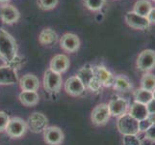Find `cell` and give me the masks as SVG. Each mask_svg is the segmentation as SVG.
Instances as JSON below:
<instances>
[{
	"label": "cell",
	"instance_id": "obj_18",
	"mask_svg": "<svg viewBox=\"0 0 155 145\" xmlns=\"http://www.w3.org/2000/svg\"><path fill=\"white\" fill-rule=\"evenodd\" d=\"M39 42L45 47H53L58 42V35L53 29L45 28L41 31L39 35Z\"/></svg>",
	"mask_w": 155,
	"mask_h": 145
},
{
	"label": "cell",
	"instance_id": "obj_16",
	"mask_svg": "<svg viewBox=\"0 0 155 145\" xmlns=\"http://www.w3.org/2000/svg\"><path fill=\"white\" fill-rule=\"evenodd\" d=\"M69 59L65 54H57L51 59L49 69L58 74H63L69 68Z\"/></svg>",
	"mask_w": 155,
	"mask_h": 145
},
{
	"label": "cell",
	"instance_id": "obj_17",
	"mask_svg": "<svg viewBox=\"0 0 155 145\" xmlns=\"http://www.w3.org/2000/svg\"><path fill=\"white\" fill-rule=\"evenodd\" d=\"M19 85L22 91H37L40 87V80L34 74H27L20 78Z\"/></svg>",
	"mask_w": 155,
	"mask_h": 145
},
{
	"label": "cell",
	"instance_id": "obj_25",
	"mask_svg": "<svg viewBox=\"0 0 155 145\" xmlns=\"http://www.w3.org/2000/svg\"><path fill=\"white\" fill-rule=\"evenodd\" d=\"M141 88L153 92L155 89V76L153 74L145 73L141 78Z\"/></svg>",
	"mask_w": 155,
	"mask_h": 145
},
{
	"label": "cell",
	"instance_id": "obj_5",
	"mask_svg": "<svg viewBox=\"0 0 155 145\" xmlns=\"http://www.w3.org/2000/svg\"><path fill=\"white\" fill-rule=\"evenodd\" d=\"M124 20L129 27L136 30H146L150 26V22L147 17H143L133 11H128L124 16Z\"/></svg>",
	"mask_w": 155,
	"mask_h": 145
},
{
	"label": "cell",
	"instance_id": "obj_38",
	"mask_svg": "<svg viewBox=\"0 0 155 145\" xmlns=\"http://www.w3.org/2000/svg\"><path fill=\"white\" fill-rule=\"evenodd\" d=\"M152 1H154V2H155V0H152Z\"/></svg>",
	"mask_w": 155,
	"mask_h": 145
},
{
	"label": "cell",
	"instance_id": "obj_31",
	"mask_svg": "<svg viewBox=\"0 0 155 145\" xmlns=\"http://www.w3.org/2000/svg\"><path fill=\"white\" fill-rule=\"evenodd\" d=\"M9 120H10V118L6 112L0 111V133L6 130Z\"/></svg>",
	"mask_w": 155,
	"mask_h": 145
},
{
	"label": "cell",
	"instance_id": "obj_13",
	"mask_svg": "<svg viewBox=\"0 0 155 145\" xmlns=\"http://www.w3.org/2000/svg\"><path fill=\"white\" fill-rule=\"evenodd\" d=\"M94 72L95 78L101 82L102 86H104V87L113 86L115 76L106 67H104L102 65L95 66L94 68Z\"/></svg>",
	"mask_w": 155,
	"mask_h": 145
},
{
	"label": "cell",
	"instance_id": "obj_9",
	"mask_svg": "<svg viewBox=\"0 0 155 145\" xmlns=\"http://www.w3.org/2000/svg\"><path fill=\"white\" fill-rule=\"evenodd\" d=\"M108 107L110 110L111 116L120 117L124 114H126L129 109V104H128L127 100L121 97H115L112 99L109 104Z\"/></svg>",
	"mask_w": 155,
	"mask_h": 145
},
{
	"label": "cell",
	"instance_id": "obj_15",
	"mask_svg": "<svg viewBox=\"0 0 155 145\" xmlns=\"http://www.w3.org/2000/svg\"><path fill=\"white\" fill-rule=\"evenodd\" d=\"M18 77L15 69L9 65L0 67V84H15L18 83Z\"/></svg>",
	"mask_w": 155,
	"mask_h": 145
},
{
	"label": "cell",
	"instance_id": "obj_6",
	"mask_svg": "<svg viewBox=\"0 0 155 145\" xmlns=\"http://www.w3.org/2000/svg\"><path fill=\"white\" fill-rule=\"evenodd\" d=\"M26 130H27L26 122L19 117H14L9 120L5 131L11 137L18 138L24 135L26 133Z\"/></svg>",
	"mask_w": 155,
	"mask_h": 145
},
{
	"label": "cell",
	"instance_id": "obj_21",
	"mask_svg": "<svg viewBox=\"0 0 155 145\" xmlns=\"http://www.w3.org/2000/svg\"><path fill=\"white\" fill-rule=\"evenodd\" d=\"M113 87L115 90L120 91V92H127L132 89V83L130 79L124 74H119L115 77Z\"/></svg>",
	"mask_w": 155,
	"mask_h": 145
},
{
	"label": "cell",
	"instance_id": "obj_35",
	"mask_svg": "<svg viewBox=\"0 0 155 145\" xmlns=\"http://www.w3.org/2000/svg\"><path fill=\"white\" fill-rule=\"evenodd\" d=\"M147 117H148V119L152 122V124H155V114H149Z\"/></svg>",
	"mask_w": 155,
	"mask_h": 145
},
{
	"label": "cell",
	"instance_id": "obj_12",
	"mask_svg": "<svg viewBox=\"0 0 155 145\" xmlns=\"http://www.w3.org/2000/svg\"><path fill=\"white\" fill-rule=\"evenodd\" d=\"M45 141L49 145H60L64 141V133L58 127H47L44 131Z\"/></svg>",
	"mask_w": 155,
	"mask_h": 145
},
{
	"label": "cell",
	"instance_id": "obj_1",
	"mask_svg": "<svg viewBox=\"0 0 155 145\" xmlns=\"http://www.w3.org/2000/svg\"><path fill=\"white\" fill-rule=\"evenodd\" d=\"M17 56V42L6 30L0 28V58L6 64H9Z\"/></svg>",
	"mask_w": 155,
	"mask_h": 145
},
{
	"label": "cell",
	"instance_id": "obj_32",
	"mask_svg": "<svg viewBox=\"0 0 155 145\" xmlns=\"http://www.w3.org/2000/svg\"><path fill=\"white\" fill-rule=\"evenodd\" d=\"M143 136H145V137L147 139V140L155 142V124H152L151 127L143 133Z\"/></svg>",
	"mask_w": 155,
	"mask_h": 145
},
{
	"label": "cell",
	"instance_id": "obj_23",
	"mask_svg": "<svg viewBox=\"0 0 155 145\" xmlns=\"http://www.w3.org/2000/svg\"><path fill=\"white\" fill-rule=\"evenodd\" d=\"M151 8L152 5L148 0H138L133 6V12L143 17H147Z\"/></svg>",
	"mask_w": 155,
	"mask_h": 145
},
{
	"label": "cell",
	"instance_id": "obj_4",
	"mask_svg": "<svg viewBox=\"0 0 155 145\" xmlns=\"http://www.w3.org/2000/svg\"><path fill=\"white\" fill-rule=\"evenodd\" d=\"M63 78L61 74H58L52 70L48 69L45 73L44 77V87L46 91L51 93L58 92L61 89Z\"/></svg>",
	"mask_w": 155,
	"mask_h": 145
},
{
	"label": "cell",
	"instance_id": "obj_14",
	"mask_svg": "<svg viewBox=\"0 0 155 145\" xmlns=\"http://www.w3.org/2000/svg\"><path fill=\"white\" fill-rule=\"evenodd\" d=\"M65 89L67 91V93L69 95L80 96L85 92L86 87H85V85L83 84L81 80L76 76H74L67 79V81L65 83Z\"/></svg>",
	"mask_w": 155,
	"mask_h": 145
},
{
	"label": "cell",
	"instance_id": "obj_8",
	"mask_svg": "<svg viewBox=\"0 0 155 145\" xmlns=\"http://www.w3.org/2000/svg\"><path fill=\"white\" fill-rule=\"evenodd\" d=\"M111 113L107 104H99L92 111V122L97 126H103L109 121Z\"/></svg>",
	"mask_w": 155,
	"mask_h": 145
},
{
	"label": "cell",
	"instance_id": "obj_27",
	"mask_svg": "<svg viewBox=\"0 0 155 145\" xmlns=\"http://www.w3.org/2000/svg\"><path fill=\"white\" fill-rule=\"evenodd\" d=\"M59 0H38V5L41 10L49 11L58 5Z\"/></svg>",
	"mask_w": 155,
	"mask_h": 145
},
{
	"label": "cell",
	"instance_id": "obj_22",
	"mask_svg": "<svg viewBox=\"0 0 155 145\" xmlns=\"http://www.w3.org/2000/svg\"><path fill=\"white\" fill-rule=\"evenodd\" d=\"M76 77L83 82V84L85 85V87H87V85L89 84V82L94 78V68L89 66V65L82 67L77 72Z\"/></svg>",
	"mask_w": 155,
	"mask_h": 145
},
{
	"label": "cell",
	"instance_id": "obj_19",
	"mask_svg": "<svg viewBox=\"0 0 155 145\" xmlns=\"http://www.w3.org/2000/svg\"><path fill=\"white\" fill-rule=\"evenodd\" d=\"M127 113L130 116H132L133 118H135L138 121L145 119V118L148 116V112H147L146 105L137 103V102H134L131 105H129Z\"/></svg>",
	"mask_w": 155,
	"mask_h": 145
},
{
	"label": "cell",
	"instance_id": "obj_37",
	"mask_svg": "<svg viewBox=\"0 0 155 145\" xmlns=\"http://www.w3.org/2000/svg\"><path fill=\"white\" fill-rule=\"evenodd\" d=\"M152 94H153V99H155V89H154V91L152 92Z\"/></svg>",
	"mask_w": 155,
	"mask_h": 145
},
{
	"label": "cell",
	"instance_id": "obj_7",
	"mask_svg": "<svg viewBox=\"0 0 155 145\" xmlns=\"http://www.w3.org/2000/svg\"><path fill=\"white\" fill-rule=\"evenodd\" d=\"M47 124H48V120H47L46 116L40 112H35V113L31 114L26 122L27 128L31 132L36 133L44 132L47 128Z\"/></svg>",
	"mask_w": 155,
	"mask_h": 145
},
{
	"label": "cell",
	"instance_id": "obj_30",
	"mask_svg": "<svg viewBox=\"0 0 155 145\" xmlns=\"http://www.w3.org/2000/svg\"><path fill=\"white\" fill-rule=\"evenodd\" d=\"M86 88H89L91 91H93V92H98V91H100V89L102 88V84H101V82L94 76V78L89 82Z\"/></svg>",
	"mask_w": 155,
	"mask_h": 145
},
{
	"label": "cell",
	"instance_id": "obj_26",
	"mask_svg": "<svg viewBox=\"0 0 155 145\" xmlns=\"http://www.w3.org/2000/svg\"><path fill=\"white\" fill-rule=\"evenodd\" d=\"M106 0H84V5L92 12H97L103 8Z\"/></svg>",
	"mask_w": 155,
	"mask_h": 145
},
{
	"label": "cell",
	"instance_id": "obj_36",
	"mask_svg": "<svg viewBox=\"0 0 155 145\" xmlns=\"http://www.w3.org/2000/svg\"><path fill=\"white\" fill-rule=\"evenodd\" d=\"M9 0H0V3H7Z\"/></svg>",
	"mask_w": 155,
	"mask_h": 145
},
{
	"label": "cell",
	"instance_id": "obj_28",
	"mask_svg": "<svg viewBox=\"0 0 155 145\" xmlns=\"http://www.w3.org/2000/svg\"><path fill=\"white\" fill-rule=\"evenodd\" d=\"M122 145H142V139L139 137L138 135L124 136Z\"/></svg>",
	"mask_w": 155,
	"mask_h": 145
},
{
	"label": "cell",
	"instance_id": "obj_20",
	"mask_svg": "<svg viewBox=\"0 0 155 145\" xmlns=\"http://www.w3.org/2000/svg\"><path fill=\"white\" fill-rule=\"evenodd\" d=\"M19 100L26 106H33L39 103L40 97L37 91H22L19 94Z\"/></svg>",
	"mask_w": 155,
	"mask_h": 145
},
{
	"label": "cell",
	"instance_id": "obj_34",
	"mask_svg": "<svg viewBox=\"0 0 155 145\" xmlns=\"http://www.w3.org/2000/svg\"><path fill=\"white\" fill-rule=\"evenodd\" d=\"M147 19L148 21L151 23H154L155 24V7H152L151 10H150V12H149V14L147 15Z\"/></svg>",
	"mask_w": 155,
	"mask_h": 145
},
{
	"label": "cell",
	"instance_id": "obj_33",
	"mask_svg": "<svg viewBox=\"0 0 155 145\" xmlns=\"http://www.w3.org/2000/svg\"><path fill=\"white\" fill-rule=\"evenodd\" d=\"M147 106V109L148 112V115L149 114H155V99H152L150 102L146 105Z\"/></svg>",
	"mask_w": 155,
	"mask_h": 145
},
{
	"label": "cell",
	"instance_id": "obj_3",
	"mask_svg": "<svg viewBox=\"0 0 155 145\" xmlns=\"http://www.w3.org/2000/svg\"><path fill=\"white\" fill-rule=\"evenodd\" d=\"M136 67L143 73H149L155 69V51L152 50H143L137 57Z\"/></svg>",
	"mask_w": 155,
	"mask_h": 145
},
{
	"label": "cell",
	"instance_id": "obj_2",
	"mask_svg": "<svg viewBox=\"0 0 155 145\" xmlns=\"http://www.w3.org/2000/svg\"><path fill=\"white\" fill-rule=\"evenodd\" d=\"M117 128L122 136L139 135V121L128 113L119 117Z\"/></svg>",
	"mask_w": 155,
	"mask_h": 145
},
{
	"label": "cell",
	"instance_id": "obj_29",
	"mask_svg": "<svg viewBox=\"0 0 155 145\" xmlns=\"http://www.w3.org/2000/svg\"><path fill=\"white\" fill-rule=\"evenodd\" d=\"M152 122L148 119V117L139 121V133H145L151 127Z\"/></svg>",
	"mask_w": 155,
	"mask_h": 145
},
{
	"label": "cell",
	"instance_id": "obj_24",
	"mask_svg": "<svg viewBox=\"0 0 155 145\" xmlns=\"http://www.w3.org/2000/svg\"><path fill=\"white\" fill-rule=\"evenodd\" d=\"M152 99H153V94L151 91L140 88L137 89L134 92V102H137V103L147 105Z\"/></svg>",
	"mask_w": 155,
	"mask_h": 145
},
{
	"label": "cell",
	"instance_id": "obj_10",
	"mask_svg": "<svg viewBox=\"0 0 155 145\" xmlns=\"http://www.w3.org/2000/svg\"><path fill=\"white\" fill-rule=\"evenodd\" d=\"M60 46L65 51H68L69 53L75 52L80 47L79 37L73 33L64 34L60 40Z\"/></svg>",
	"mask_w": 155,
	"mask_h": 145
},
{
	"label": "cell",
	"instance_id": "obj_11",
	"mask_svg": "<svg viewBox=\"0 0 155 145\" xmlns=\"http://www.w3.org/2000/svg\"><path fill=\"white\" fill-rule=\"evenodd\" d=\"M19 16L18 10L13 5L5 4L0 9V19L6 24L15 23L19 19Z\"/></svg>",
	"mask_w": 155,
	"mask_h": 145
}]
</instances>
